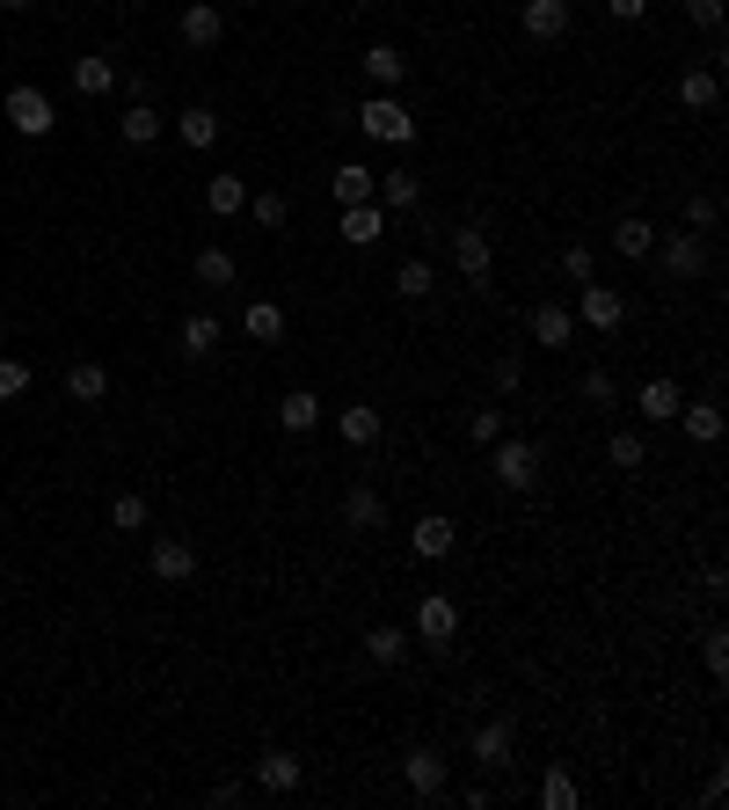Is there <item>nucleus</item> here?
Instances as JSON below:
<instances>
[{"label": "nucleus", "instance_id": "1", "mask_svg": "<svg viewBox=\"0 0 729 810\" xmlns=\"http://www.w3.org/2000/svg\"><path fill=\"white\" fill-rule=\"evenodd\" d=\"M358 132H364V140H380V146H409V140H417V117H409V103H401L394 89H380L372 103L358 110Z\"/></svg>", "mask_w": 729, "mask_h": 810}, {"label": "nucleus", "instance_id": "2", "mask_svg": "<svg viewBox=\"0 0 729 810\" xmlns=\"http://www.w3.org/2000/svg\"><path fill=\"white\" fill-rule=\"evenodd\" d=\"M452 635H460V606H452V592H423V599H417V643L431 657H452Z\"/></svg>", "mask_w": 729, "mask_h": 810}, {"label": "nucleus", "instance_id": "3", "mask_svg": "<svg viewBox=\"0 0 729 810\" xmlns=\"http://www.w3.org/2000/svg\"><path fill=\"white\" fill-rule=\"evenodd\" d=\"M489 475L504 482V490H533L540 482V445L533 439H496L489 445Z\"/></svg>", "mask_w": 729, "mask_h": 810}, {"label": "nucleus", "instance_id": "4", "mask_svg": "<svg viewBox=\"0 0 729 810\" xmlns=\"http://www.w3.org/2000/svg\"><path fill=\"white\" fill-rule=\"evenodd\" d=\"M657 270L664 278H700L708 270V234H657Z\"/></svg>", "mask_w": 729, "mask_h": 810}, {"label": "nucleus", "instance_id": "5", "mask_svg": "<svg viewBox=\"0 0 729 810\" xmlns=\"http://www.w3.org/2000/svg\"><path fill=\"white\" fill-rule=\"evenodd\" d=\"M8 124H16L22 140H52V124H59V110H52V95L44 89H8Z\"/></svg>", "mask_w": 729, "mask_h": 810}, {"label": "nucleus", "instance_id": "6", "mask_svg": "<svg viewBox=\"0 0 729 810\" xmlns=\"http://www.w3.org/2000/svg\"><path fill=\"white\" fill-rule=\"evenodd\" d=\"M452 270L468 285H489V270H496V248H489L482 227H452Z\"/></svg>", "mask_w": 729, "mask_h": 810}, {"label": "nucleus", "instance_id": "7", "mask_svg": "<svg viewBox=\"0 0 729 810\" xmlns=\"http://www.w3.org/2000/svg\"><path fill=\"white\" fill-rule=\"evenodd\" d=\"M401 781H409V789H417L423 803H431V796H445V781H452V759L438 752V745H417V752L401 759Z\"/></svg>", "mask_w": 729, "mask_h": 810}, {"label": "nucleus", "instance_id": "8", "mask_svg": "<svg viewBox=\"0 0 729 810\" xmlns=\"http://www.w3.org/2000/svg\"><path fill=\"white\" fill-rule=\"evenodd\" d=\"M336 519H343L350 533H380V526H387V496L372 490V482H350L343 504H336Z\"/></svg>", "mask_w": 729, "mask_h": 810}, {"label": "nucleus", "instance_id": "9", "mask_svg": "<svg viewBox=\"0 0 729 810\" xmlns=\"http://www.w3.org/2000/svg\"><path fill=\"white\" fill-rule=\"evenodd\" d=\"M299 781H307V759L285 752V745H270V752L256 759V789H263V796H292Z\"/></svg>", "mask_w": 729, "mask_h": 810}, {"label": "nucleus", "instance_id": "10", "mask_svg": "<svg viewBox=\"0 0 729 810\" xmlns=\"http://www.w3.org/2000/svg\"><path fill=\"white\" fill-rule=\"evenodd\" d=\"M525 329H533V344L540 351H569V336H576V315L562 300H540L533 315H525Z\"/></svg>", "mask_w": 729, "mask_h": 810}, {"label": "nucleus", "instance_id": "11", "mask_svg": "<svg viewBox=\"0 0 729 810\" xmlns=\"http://www.w3.org/2000/svg\"><path fill=\"white\" fill-rule=\"evenodd\" d=\"M146 570H154L161 584H191V577H197V547H191V541H175V533H161L154 555H146Z\"/></svg>", "mask_w": 729, "mask_h": 810}, {"label": "nucleus", "instance_id": "12", "mask_svg": "<svg viewBox=\"0 0 729 810\" xmlns=\"http://www.w3.org/2000/svg\"><path fill=\"white\" fill-rule=\"evenodd\" d=\"M511 738H518V730H511V716H489L482 730H474V745H468V752H474V767L504 775V767H511Z\"/></svg>", "mask_w": 729, "mask_h": 810}, {"label": "nucleus", "instance_id": "13", "mask_svg": "<svg viewBox=\"0 0 729 810\" xmlns=\"http://www.w3.org/2000/svg\"><path fill=\"white\" fill-rule=\"evenodd\" d=\"M321 417H329V402H321L314 388H285V394H278V423L292 431V439H307V431H314Z\"/></svg>", "mask_w": 729, "mask_h": 810}, {"label": "nucleus", "instance_id": "14", "mask_svg": "<svg viewBox=\"0 0 729 810\" xmlns=\"http://www.w3.org/2000/svg\"><path fill=\"white\" fill-rule=\"evenodd\" d=\"M576 315H584L591 329H620V321H627V300L613 293V285H598V278H591L584 293H576Z\"/></svg>", "mask_w": 729, "mask_h": 810}, {"label": "nucleus", "instance_id": "15", "mask_svg": "<svg viewBox=\"0 0 729 810\" xmlns=\"http://www.w3.org/2000/svg\"><path fill=\"white\" fill-rule=\"evenodd\" d=\"M175 30H183V44H191V52H212V44H219V37H226V16H219V8H212V0H191V8H183V22H175Z\"/></svg>", "mask_w": 729, "mask_h": 810}, {"label": "nucleus", "instance_id": "16", "mask_svg": "<svg viewBox=\"0 0 729 810\" xmlns=\"http://www.w3.org/2000/svg\"><path fill=\"white\" fill-rule=\"evenodd\" d=\"M525 37H540V44H555V37H569V0H525L518 8Z\"/></svg>", "mask_w": 729, "mask_h": 810}, {"label": "nucleus", "instance_id": "17", "mask_svg": "<svg viewBox=\"0 0 729 810\" xmlns=\"http://www.w3.org/2000/svg\"><path fill=\"white\" fill-rule=\"evenodd\" d=\"M678 402H686V388H678L671 372H657V380H643V388H635V409H643L649 423H671Z\"/></svg>", "mask_w": 729, "mask_h": 810}, {"label": "nucleus", "instance_id": "18", "mask_svg": "<svg viewBox=\"0 0 729 810\" xmlns=\"http://www.w3.org/2000/svg\"><path fill=\"white\" fill-rule=\"evenodd\" d=\"M380 431H387V417H380L372 402L336 409V439H343V445H380Z\"/></svg>", "mask_w": 729, "mask_h": 810}, {"label": "nucleus", "instance_id": "19", "mask_svg": "<svg viewBox=\"0 0 729 810\" xmlns=\"http://www.w3.org/2000/svg\"><path fill=\"white\" fill-rule=\"evenodd\" d=\"M417 205H423V176H417V168L380 176V212H387V219H401V212H417Z\"/></svg>", "mask_w": 729, "mask_h": 810}, {"label": "nucleus", "instance_id": "20", "mask_svg": "<svg viewBox=\"0 0 729 810\" xmlns=\"http://www.w3.org/2000/svg\"><path fill=\"white\" fill-rule=\"evenodd\" d=\"M336 234H343L350 248H372L387 234V212L380 205H343V219H336Z\"/></svg>", "mask_w": 729, "mask_h": 810}, {"label": "nucleus", "instance_id": "21", "mask_svg": "<svg viewBox=\"0 0 729 810\" xmlns=\"http://www.w3.org/2000/svg\"><path fill=\"white\" fill-rule=\"evenodd\" d=\"M336 205H380V176L364 161H343L336 168Z\"/></svg>", "mask_w": 729, "mask_h": 810}, {"label": "nucleus", "instance_id": "22", "mask_svg": "<svg viewBox=\"0 0 729 810\" xmlns=\"http://www.w3.org/2000/svg\"><path fill=\"white\" fill-rule=\"evenodd\" d=\"M678 103H686V110H715V103H722V73H715V66H686V73H678Z\"/></svg>", "mask_w": 729, "mask_h": 810}, {"label": "nucleus", "instance_id": "23", "mask_svg": "<svg viewBox=\"0 0 729 810\" xmlns=\"http://www.w3.org/2000/svg\"><path fill=\"white\" fill-rule=\"evenodd\" d=\"M409 547H417L423 563L452 555V519H445V511H423V519H417V533H409Z\"/></svg>", "mask_w": 729, "mask_h": 810}, {"label": "nucleus", "instance_id": "24", "mask_svg": "<svg viewBox=\"0 0 729 810\" xmlns=\"http://www.w3.org/2000/svg\"><path fill=\"white\" fill-rule=\"evenodd\" d=\"M66 394H73V402H103V394H110V366L73 358V366H66Z\"/></svg>", "mask_w": 729, "mask_h": 810}, {"label": "nucleus", "instance_id": "25", "mask_svg": "<svg viewBox=\"0 0 729 810\" xmlns=\"http://www.w3.org/2000/svg\"><path fill=\"white\" fill-rule=\"evenodd\" d=\"M364 657H372V665H401V657H409V628H394V621L364 628Z\"/></svg>", "mask_w": 729, "mask_h": 810}, {"label": "nucleus", "instance_id": "26", "mask_svg": "<svg viewBox=\"0 0 729 810\" xmlns=\"http://www.w3.org/2000/svg\"><path fill=\"white\" fill-rule=\"evenodd\" d=\"M175 132H183V146H197V154H205V146H219V110L191 103L183 117H175Z\"/></svg>", "mask_w": 729, "mask_h": 810}, {"label": "nucleus", "instance_id": "27", "mask_svg": "<svg viewBox=\"0 0 729 810\" xmlns=\"http://www.w3.org/2000/svg\"><path fill=\"white\" fill-rule=\"evenodd\" d=\"M678 423H686V439H694V445L722 439V409H715V402H678Z\"/></svg>", "mask_w": 729, "mask_h": 810}, {"label": "nucleus", "instance_id": "28", "mask_svg": "<svg viewBox=\"0 0 729 810\" xmlns=\"http://www.w3.org/2000/svg\"><path fill=\"white\" fill-rule=\"evenodd\" d=\"M401 73H409V59H401L394 44H372V52H364V81H372V89H401Z\"/></svg>", "mask_w": 729, "mask_h": 810}, {"label": "nucleus", "instance_id": "29", "mask_svg": "<svg viewBox=\"0 0 729 810\" xmlns=\"http://www.w3.org/2000/svg\"><path fill=\"white\" fill-rule=\"evenodd\" d=\"M117 89V66H110L103 52L95 59H73V95H110Z\"/></svg>", "mask_w": 729, "mask_h": 810}, {"label": "nucleus", "instance_id": "30", "mask_svg": "<svg viewBox=\"0 0 729 810\" xmlns=\"http://www.w3.org/2000/svg\"><path fill=\"white\" fill-rule=\"evenodd\" d=\"M197 285H212V293H226V285L242 278V264H234V256H226V248H197Z\"/></svg>", "mask_w": 729, "mask_h": 810}, {"label": "nucleus", "instance_id": "31", "mask_svg": "<svg viewBox=\"0 0 729 810\" xmlns=\"http://www.w3.org/2000/svg\"><path fill=\"white\" fill-rule=\"evenodd\" d=\"M117 132H124V146H154V140H161V110H154V103H132V110L117 117Z\"/></svg>", "mask_w": 729, "mask_h": 810}, {"label": "nucleus", "instance_id": "32", "mask_svg": "<svg viewBox=\"0 0 729 810\" xmlns=\"http://www.w3.org/2000/svg\"><path fill=\"white\" fill-rule=\"evenodd\" d=\"M219 351V315H183V358H212Z\"/></svg>", "mask_w": 729, "mask_h": 810}, {"label": "nucleus", "instance_id": "33", "mask_svg": "<svg viewBox=\"0 0 729 810\" xmlns=\"http://www.w3.org/2000/svg\"><path fill=\"white\" fill-rule=\"evenodd\" d=\"M205 205L219 212V219H234V212H248V183L242 176H212L205 183Z\"/></svg>", "mask_w": 729, "mask_h": 810}, {"label": "nucleus", "instance_id": "34", "mask_svg": "<svg viewBox=\"0 0 729 810\" xmlns=\"http://www.w3.org/2000/svg\"><path fill=\"white\" fill-rule=\"evenodd\" d=\"M154 526V511H146V496L140 490H124L117 504H110V533H146Z\"/></svg>", "mask_w": 729, "mask_h": 810}, {"label": "nucleus", "instance_id": "35", "mask_svg": "<svg viewBox=\"0 0 729 810\" xmlns=\"http://www.w3.org/2000/svg\"><path fill=\"white\" fill-rule=\"evenodd\" d=\"M242 329L256 336V344H278V336H285V307H278V300H256V307L242 315Z\"/></svg>", "mask_w": 729, "mask_h": 810}, {"label": "nucleus", "instance_id": "36", "mask_svg": "<svg viewBox=\"0 0 729 810\" xmlns=\"http://www.w3.org/2000/svg\"><path fill=\"white\" fill-rule=\"evenodd\" d=\"M431 285H438V270L423 264V256H409V264L394 270V293H401V300H431Z\"/></svg>", "mask_w": 729, "mask_h": 810}, {"label": "nucleus", "instance_id": "37", "mask_svg": "<svg viewBox=\"0 0 729 810\" xmlns=\"http://www.w3.org/2000/svg\"><path fill=\"white\" fill-rule=\"evenodd\" d=\"M613 248H620V256H649V248H657V227H649V219H635V212H627L620 227H613Z\"/></svg>", "mask_w": 729, "mask_h": 810}, {"label": "nucleus", "instance_id": "38", "mask_svg": "<svg viewBox=\"0 0 729 810\" xmlns=\"http://www.w3.org/2000/svg\"><path fill=\"white\" fill-rule=\"evenodd\" d=\"M540 803L547 810H576V775L569 767H547V775H540Z\"/></svg>", "mask_w": 729, "mask_h": 810}, {"label": "nucleus", "instance_id": "39", "mask_svg": "<svg viewBox=\"0 0 729 810\" xmlns=\"http://www.w3.org/2000/svg\"><path fill=\"white\" fill-rule=\"evenodd\" d=\"M248 219H256V227H270V234H278L285 219H292V205H285L278 191H248Z\"/></svg>", "mask_w": 729, "mask_h": 810}, {"label": "nucleus", "instance_id": "40", "mask_svg": "<svg viewBox=\"0 0 729 810\" xmlns=\"http://www.w3.org/2000/svg\"><path fill=\"white\" fill-rule=\"evenodd\" d=\"M686 227H694V234H715V227H722V197H715V191H694V197H686Z\"/></svg>", "mask_w": 729, "mask_h": 810}, {"label": "nucleus", "instance_id": "41", "mask_svg": "<svg viewBox=\"0 0 729 810\" xmlns=\"http://www.w3.org/2000/svg\"><path fill=\"white\" fill-rule=\"evenodd\" d=\"M606 460H613V468H643V460H649L643 431H613V439H606Z\"/></svg>", "mask_w": 729, "mask_h": 810}, {"label": "nucleus", "instance_id": "42", "mask_svg": "<svg viewBox=\"0 0 729 810\" xmlns=\"http://www.w3.org/2000/svg\"><path fill=\"white\" fill-rule=\"evenodd\" d=\"M584 402H591V409H613V402H620V380H613L606 366H591V372H584Z\"/></svg>", "mask_w": 729, "mask_h": 810}, {"label": "nucleus", "instance_id": "43", "mask_svg": "<svg viewBox=\"0 0 729 810\" xmlns=\"http://www.w3.org/2000/svg\"><path fill=\"white\" fill-rule=\"evenodd\" d=\"M562 278H569V285H591V278H598V256H591L584 242H569V248H562Z\"/></svg>", "mask_w": 729, "mask_h": 810}, {"label": "nucleus", "instance_id": "44", "mask_svg": "<svg viewBox=\"0 0 729 810\" xmlns=\"http://www.w3.org/2000/svg\"><path fill=\"white\" fill-rule=\"evenodd\" d=\"M30 388V358H0V402H16Z\"/></svg>", "mask_w": 729, "mask_h": 810}, {"label": "nucleus", "instance_id": "45", "mask_svg": "<svg viewBox=\"0 0 729 810\" xmlns=\"http://www.w3.org/2000/svg\"><path fill=\"white\" fill-rule=\"evenodd\" d=\"M700 665H708L715 679L729 671V635H722V628H708V635H700Z\"/></svg>", "mask_w": 729, "mask_h": 810}, {"label": "nucleus", "instance_id": "46", "mask_svg": "<svg viewBox=\"0 0 729 810\" xmlns=\"http://www.w3.org/2000/svg\"><path fill=\"white\" fill-rule=\"evenodd\" d=\"M468 431H474L482 445H496V439H504V409H474V417H468Z\"/></svg>", "mask_w": 729, "mask_h": 810}, {"label": "nucleus", "instance_id": "47", "mask_svg": "<svg viewBox=\"0 0 729 810\" xmlns=\"http://www.w3.org/2000/svg\"><path fill=\"white\" fill-rule=\"evenodd\" d=\"M686 16H694V22H700V30H708V37H715V30H722V0H686Z\"/></svg>", "mask_w": 729, "mask_h": 810}, {"label": "nucleus", "instance_id": "48", "mask_svg": "<svg viewBox=\"0 0 729 810\" xmlns=\"http://www.w3.org/2000/svg\"><path fill=\"white\" fill-rule=\"evenodd\" d=\"M496 388H504V394L525 388V358H496Z\"/></svg>", "mask_w": 729, "mask_h": 810}, {"label": "nucleus", "instance_id": "49", "mask_svg": "<svg viewBox=\"0 0 729 810\" xmlns=\"http://www.w3.org/2000/svg\"><path fill=\"white\" fill-rule=\"evenodd\" d=\"M606 16H613V22H643L649 0H606Z\"/></svg>", "mask_w": 729, "mask_h": 810}, {"label": "nucleus", "instance_id": "50", "mask_svg": "<svg viewBox=\"0 0 729 810\" xmlns=\"http://www.w3.org/2000/svg\"><path fill=\"white\" fill-rule=\"evenodd\" d=\"M0 8H8V16H22V8H37V0H0Z\"/></svg>", "mask_w": 729, "mask_h": 810}, {"label": "nucleus", "instance_id": "51", "mask_svg": "<svg viewBox=\"0 0 729 810\" xmlns=\"http://www.w3.org/2000/svg\"><path fill=\"white\" fill-rule=\"evenodd\" d=\"M248 8H256V0H248Z\"/></svg>", "mask_w": 729, "mask_h": 810}]
</instances>
